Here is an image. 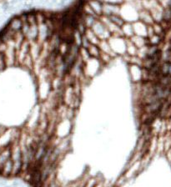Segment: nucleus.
<instances>
[{
	"label": "nucleus",
	"mask_w": 171,
	"mask_h": 187,
	"mask_svg": "<svg viewBox=\"0 0 171 187\" xmlns=\"http://www.w3.org/2000/svg\"><path fill=\"white\" fill-rule=\"evenodd\" d=\"M120 7L118 4H111V3H103L102 8V14L106 16L111 15H120Z\"/></svg>",
	"instance_id": "f03ea898"
},
{
	"label": "nucleus",
	"mask_w": 171,
	"mask_h": 187,
	"mask_svg": "<svg viewBox=\"0 0 171 187\" xmlns=\"http://www.w3.org/2000/svg\"><path fill=\"white\" fill-rule=\"evenodd\" d=\"M163 20L168 23H171V8L170 7H167L164 9Z\"/></svg>",
	"instance_id": "a211bd4d"
},
{
	"label": "nucleus",
	"mask_w": 171,
	"mask_h": 187,
	"mask_svg": "<svg viewBox=\"0 0 171 187\" xmlns=\"http://www.w3.org/2000/svg\"><path fill=\"white\" fill-rule=\"evenodd\" d=\"M125 43H126V54H128L129 56H137L138 48L133 44L130 38H126Z\"/></svg>",
	"instance_id": "423d86ee"
},
{
	"label": "nucleus",
	"mask_w": 171,
	"mask_h": 187,
	"mask_svg": "<svg viewBox=\"0 0 171 187\" xmlns=\"http://www.w3.org/2000/svg\"><path fill=\"white\" fill-rule=\"evenodd\" d=\"M46 19H46L44 14L40 13H38L36 14V20H37V24H38V25L44 24L45 22H46Z\"/></svg>",
	"instance_id": "412c9836"
},
{
	"label": "nucleus",
	"mask_w": 171,
	"mask_h": 187,
	"mask_svg": "<svg viewBox=\"0 0 171 187\" xmlns=\"http://www.w3.org/2000/svg\"><path fill=\"white\" fill-rule=\"evenodd\" d=\"M28 23L30 25L38 24L36 20V14L34 13H28Z\"/></svg>",
	"instance_id": "4be33fe9"
},
{
	"label": "nucleus",
	"mask_w": 171,
	"mask_h": 187,
	"mask_svg": "<svg viewBox=\"0 0 171 187\" xmlns=\"http://www.w3.org/2000/svg\"><path fill=\"white\" fill-rule=\"evenodd\" d=\"M121 28H122V30H123V33H124V36H126V37L130 38L133 37V35H134L133 24L127 23V24H124L123 25Z\"/></svg>",
	"instance_id": "9b49d317"
},
{
	"label": "nucleus",
	"mask_w": 171,
	"mask_h": 187,
	"mask_svg": "<svg viewBox=\"0 0 171 187\" xmlns=\"http://www.w3.org/2000/svg\"><path fill=\"white\" fill-rule=\"evenodd\" d=\"M99 58L101 59V60H103L104 62L108 63L111 60V58H112V57L110 56L109 54H105V53H103V52H101V53H100V56H99Z\"/></svg>",
	"instance_id": "b1692460"
},
{
	"label": "nucleus",
	"mask_w": 171,
	"mask_h": 187,
	"mask_svg": "<svg viewBox=\"0 0 171 187\" xmlns=\"http://www.w3.org/2000/svg\"><path fill=\"white\" fill-rule=\"evenodd\" d=\"M162 38L160 37L159 35H157V34H154V36H152L151 38H149V44H154V45H158V44L161 43L162 41Z\"/></svg>",
	"instance_id": "aec40b11"
},
{
	"label": "nucleus",
	"mask_w": 171,
	"mask_h": 187,
	"mask_svg": "<svg viewBox=\"0 0 171 187\" xmlns=\"http://www.w3.org/2000/svg\"><path fill=\"white\" fill-rule=\"evenodd\" d=\"M97 20H98V17L92 16V15H84L83 17V24L87 29H91L97 22Z\"/></svg>",
	"instance_id": "9d476101"
},
{
	"label": "nucleus",
	"mask_w": 171,
	"mask_h": 187,
	"mask_svg": "<svg viewBox=\"0 0 171 187\" xmlns=\"http://www.w3.org/2000/svg\"><path fill=\"white\" fill-rule=\"evenodd\" d=\"M108 18L112 23H114V24L118 25L119 27H122L125 24L124 19H122L120 15H111V16H108Z\"/></svg>",
	"instance_id": "4468645a"
},
{
	"label": "nucleus",
	"mask_w": 171,
	"mask_h": 187,
	"mask_svg": "<svg viewBox=\"0 0 171 187\" xmlns=\"http://www.w3.org/2000/svg\"><path fill=\"white\" fill-rule=\"evenodd\" d=\"M158 50L160 49L158 48V45H154V44H150L149 46H148V51H147V57H152L154 56Z\"/></svg>",
	"instance_id": "2eb2a0df"
},
{
	"label": "nucleus",
	"mask_w": 171,
	"mask_h": 187,
	"mask_svg": "<svg viewBox=\"0 0 171 187\" xmlns=\"http://www.w3.org/2000/svg\"><path fill=\"white\" fill-rule=\"evenodd\" d=\"M98 47L99 48V50H100L101 52L108 54L111 57H114L117 55L113 51V50L111 49V46H110V44H109V43L107 40H100L99 44H98Z\"/></svg>",
	"instance_id": "20e7f679"
},
{
	"label": "nucleus",
	"mask_w": 171,
	"mask_h": 187,
	"mask_svg": "<svg viewBox=\"0 0 171 187\" xmlns=\"http://www.w3.org/2000/svg\"><path fill=\"white\" fill-rule=\"evenodd\" d=\"M170 50H171V40L170 41Z\"/></svg>",
	"instance_id": "cd10ccee"
},
{
	"label": "nucleus",
	"mask_w": 171,
	"mask_h": 187,
	"mask_svg": "<svg viewBox=\"0 0 171 187\" xmlns=\"http://www.w3.org/2000/svg\"><path fill=\"white\" fill-rule=\"evenodd\" d=\"M161 75L171 76V62H162L160 64Z\"/></svg>",
	"instance_id": "f8f14e48"
},
{
	"label": "nucleus",
	"mask_w": 171,
	"mask_h": 187,
	"mask_svg": "<svg viewBox=\"0 0 171 187\" xmlns=\"http://www.w3.org/2000/svg\"><path fill=\"white\" fill-rule=\"evenodd\" d=\"M139 19L142 23L146 25H153L155 23L150 12L145 8L141 9L139 12Z\"/></svg>",
	"instance_id": "7ed1b4c3"
},
{
	"label": "nucleus",
	"mask_w": 171,
	"mask_h": 187,
	"mask_svg": "<svg viewBox=\"0 0 171 187\" xmlns=\"http://www.w3.org/2000/svg\"><path fill=\"white\" fill-rule=\"evenodd\" d=\"M88 4L93 8L95 13L97 15H101L102 14V8H103V3L99 0H89L88 2Z\"/></svg>",
	"instance_id": "6e6552de"
},
{
	"label": "nucleus",
	"mask_w": 171,
	"mask_h": 187,
	"mask_svg": "<svg viewBox=\"0 0 171 187\" xmlns=\"http://www.w3.org/2000/svg\"><path fill=\"white\" fill-rule=\"evenodd\" d=\"M82 37L83 34L75 29V31L74 33V43L76 44L79 47H80L82 44Z\"/></svg>",
	"instance_id": "f3484780"
},
{
	"label": "nucleus",
	"mask_w": 171,
	"mask_h": 187,
	"mask_svg": "<svg viewBox=\"0 0 171 187\" xmlns=\"http://www.w3.org/2000/svg\"><path fill=\"white\" fill-rule=\"evenodd\" d=\"M22 26H23V22L21 21V19H19V17L12 19L8 24V27L14 32L20 31L22 29Z\"/></svg>",
	"instance_id": "1a4fd4ad"
},
{
	"label": "nucleus",
	"mask_w": 171,
	"mask_h": 187,
	"mask_svg": "<svg viewBox=\"0 0 171 187\" xmlns=\"http://www.w3.org/2000/svg\"><path fill=\"white\" fill-rule=\"evenodd\" d=\"M148 39H145V38L140 36V35H133V37L130 38V40L133 42V44L138 49H140V48H142V47H144L145 45H148V43H149V41H147Z\"/></svg>",
	"instance_id": "39448f33"
},
{
	"label": "nucleus",
	"mask_w": 171,
	"mask_h": 187,
	"mask_svg": "<svg viewBox=\"0 0 171 187\" xmlns=\"http://www.w3.org/2000/svg\"><path fill=\"white\" fill-rule=\"evenodd\" d=\"M91 45V43L89 41V39L86 38V36L84 34H83L82 37V44H81V47L84 48V49H89V47Z\"/></svg>",
	"instance_id": "5701e85b"
},
{
	"label": "nucleus",
	"mask_w": 171,
	"mask_h": 187,
	"mask_svg": "<svg viewBox=\"0 0 171 187\" xmlns=\"http://www.w3.org/2000/svg\"><path fill=\"white\" fill-rule=\"evenodd\" d=\"M91 29L100 40H107L112 36V34L108 31L106 26L104 24H102L99 20H97V22Z\"/></svg>",
	"instance_id": "f257e3e1"
},
{
	"label": "nucleus",
	"mask_w": 171,
	"mask_h": 187,
	"mask_svg": "<svg viewBox=\"0 0 171 187\" xmlns=\"http://www.w3.org/2000/svg\"><path fill=\"white\" fill-rule=\"evenodd\" d=\"M103 3H111V4H118L120 5L124 2V0H102Z\"/></svg>",
	"instance_id": "a878e982"
},
{
	"label": "nucleus",
	"mask_w": 171,
	"mask_h": 187,
	"mask_svg": "<svg viewBox=\"0 0 171 187\" xmlns=\"http://www.w3.org/2000/svg\"><path fill=\"white\" fill-rule=\"evenodd\" d=\"M154 34L155 33H154V29H153V25H147V37H148V38H151Z\"/></svg>",
	"instance_id": "393cba45"
},
{
	"label": "nucleus",
	"mask_w": 171,
	"mask_h": 187,
	"mask_svg": "<svg viewBox=\"0 0 171 187\" xmlns=\"http://www.w3.org/2000/svg\"><path fill=\"white\" fill-rule=\"evenodd\" d=\"M79 57L82 59V60L83 62L88 61L89 59V58H90V55H89V52H88V50L84 49L83 47H80V50H79Z\"/></svg>",
	"instance_id": "dca6fc26"
},
{
	"label": "nucleus",
	"mask_w": 171,
	"mask_h": 187,
	"mask_svg": "<svg viewBox=\"0 0 171 187\" xmlns=\"http://www.w3.org/2000/svg\"><path fill=\"white\" fill-rule=\"evenodd\" d=\"M83 11L85 13V15H92V16H95V17H99V15H97L95 12L93 10V8L89 6V4H85L83 8Z\"/></svg>",
	"instance_id": "6ab92c4d"
},
{
	"label": "nucleus",
	"mask_w": 171,
	"mask_h": 187,
	"mask_svg": "<svg viewBox=\"0 0 171 187\" xmlns=\"http://www.w3.org/2000/svg\"><path fill=\"white\" fill-rule=\"evenodd\" d=\"M84 35L86 38L89 39V41L91 43V44H95V45H98L99 44L100 39L97 37V35L95 33V32L92 30V29H87L85 30Z\"/></svg>",
	"instance_id": "0eeeda50"
},
{
	"label": "nucleus",
	"mask_w": 171,
	"mask_h": 187,
	"mask_svg": "<svg viewBox=\"0 0 171 187\" xmlns=\"http://www.w3.org/2000/svg\"><path fill=\"white\" fill-rule=\"evenodd\" d=\"M49 187H58V186L55 183H54V182H51V184L49 185Z\"/></svg>",
	"instance_id": "bb28decb"
},
{
	"label": "nucleus",
	"mask_w": 171,
	"mask_h": 187,
	"mask_svg": "<svg viewBox=\"0 0 171 187\" xmlns=\"http://www.w3.org/2000/svg\"><path fill=\"white\" fill-rule=\"evenodd\" d=\"M88 52H89V55L91 57H94L95 59H98L100 56V53L101 51L99 50V48L98 47V45H95V44H91L88 49Z\"/></svg>",
	"instance_id": "ddd939ff"
}]
</instances>
